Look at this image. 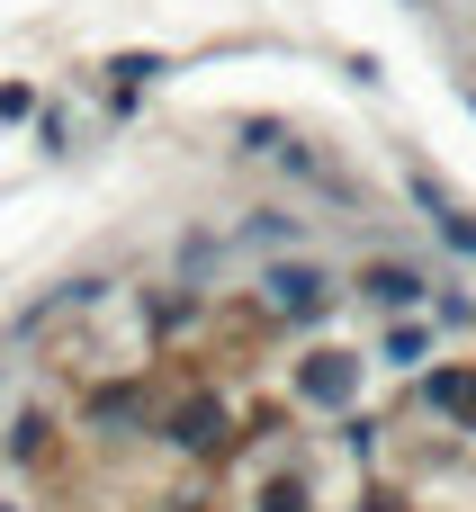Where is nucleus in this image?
Masks as SVG:
<instances>
[{"mask_svg":"<svg viewBox=\"0 0 476 512\" xmlns=\"http://www.w3.org/2000/svg\"><path fill=\"white\" fill-rule=\"evenodd\" d=\"M360 288H369V297H387V306H414V297H423V279H414V270H369Z\"/></svg>","mask_w":476,"mask_h":512,"instance_id":"3","label":"nucleus"},{"mask_svg":"<svg viewBox=\"0 0 476 512\" xmlns=\"http://www.w3.org/2000/svg\"><path fill=\"white\" fill-rule=\"evenodd\" d=\"M270 288H279V306H297V315L324 306V279H315V270H270Z\"/></svg>","mask_w":476,"mask_h":512,"instance_id":"2","label":"nucleus"},{"mask_svg":"<svg viewBox=\"0 0 476 512\" xmlns=\"http://www.w3.org/2000/svg\"><path fill=\"white\" fill-rule=\"evenodd\" d=\"M432 396L450 405V423H468V432H476V369H450V378H432Z\"/></svg>","mask_w":476,"mask_h":512,"instance_id":"1","label":"nucleus"},{"mask_svg":"<svg viewBox=\"0 0 476 512\" xmlns=\"http://www.w3.org/2000/svg\"><path fill=\"white\" fill-rule=\"evenodd\" d=\"M306 387H315V396H324V405H333V396H351V360H324V369H315V378H306Z\"/></svg>","mask_w":476,"mask_h":512,"instance_id":"4","label":"nucleus"}]
</instances>
